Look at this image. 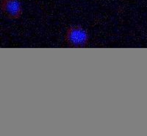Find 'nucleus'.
<instances>
[{
	"label": "nucleus",
	"mask_w": 147,
	"mask_h": 136,
	"mask_svg": "<svg viewBox=\"0 0 147 136\" xmlns=\"http://www.w3.org/2000/svg\"><path fill=\"white\" fill-rule=\"evenodd\" d=\"M1 10L5 16L11 19H17L22 14V5L18 0H2Z\"/></svg>",
	"instance_id": "2"
},
{
	"label": "nucleus",
	"mask_w": 147,
	"mask_h": 136,
	"mask_svg": "<svg viewBox=\"0 0 147 136\" xmlns=\"http://www.w3.org/2000/svg\"><path fill=\"white\" fill-rule=\"evenodd\" d=\"M65 41L70 47H83L88 41L87 31L80 26L70 27L65 34Z\"/></svg>",
	"instance_id": "1"
}]
</instances>
